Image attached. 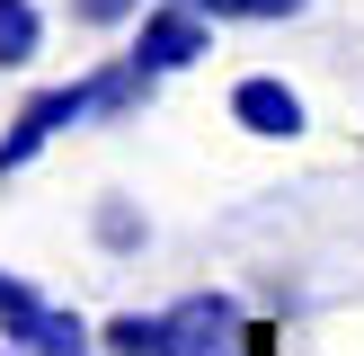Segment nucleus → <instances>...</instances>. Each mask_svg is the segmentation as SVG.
<instances>
[{"label": "nucleus", "mask_w": 364, "mask_h": 356, "mask_svg": "<svg viewBox=\"0 0 364 356\" xmlns=\"http://www.w3.org/2000/svg\"><path fill=\"white\" fill-rule=\"evenodd\" d=\"M151 89H160V80L134 71V53H116V63L80 71V80H63V89H36V98L0 125V178H18L53 134H71V125H116V116H134Z\"/></svg>", "instance_id": "f257e3e1"}, {"label": "nucleus", "mask_w": 364, "mask_h": 356, "mask_svg": "<svg viewBox=\"0 0 364 356\" xmlns=\"http://www.w3.org/2000/svg\"><path fill=\"white\" fill-rule=\"evenodd\" d=\"M124 53H134V71H151V80H178V71H196L213 53V18L196 9V0H151Z\"/></svg>", "instance_id": "f03ea898"}, {"label": "nucleus", "mask_w": 364, "mask_h": 356, "mask_svg": "<svg viewBox=\"0 0 364 356\" xmlns=\"http://www.w3.org/2000/svg\"><path fill=\"white\" fill-rule=\"evenodd\" d=\"M160 320H169V356H231V347H249V312H240V294H223V285L178 294Z\"/></svg>", "instance_id": "7ed1b4c3"}, {"label": "nucleus", "mask_w": 364, "mask_h": 356, "mask_svg": "<svg viewBox=\"0 0 364 356\" xmlns=\"http://www.w3.org/2000/svg\"><path fill=\"white\" fill-rule=\"evenodd\" d=\"M231 125L258 142H294L302 125H311V107H302L294 80H276V71H249V80H231Z\"/></svg>", "instance_id": "20e7f679"}, {"label": "nucleus", "mask_w": 364, "mask_h": 356, "mask_svg": "<svg viewBox=\"0 0 364 356\" xmlns=\"http://www.w3.org/2000/svg\"><path fill=\"white\" fill-rule=\"evenodd\" d=\"M0 338H9V347H27V356H89V347H98V330H89L80 312H63V303H45V294H36L27 312L0 320Z\"/></svg>", "instance_id": "39448f33"}, {"label": "nucleus", "mask_w": 364, "mask_h": 356, "mask_svg": "<svg viewBox=\"0 0 364 356\" xmlns=\"http://www.w3.org/2000/svg\"><path fill=\"white\" fill-rule=\"evenodd\" d=\"M45 53V9L36 0H0V71H27Z\"/></svg>", "instance_id": "423d86ee"}, {"label": "nucleus", "mask_w": 364, "mask_h": 356, "mask_svg": "<svg viewBox=\"0 0 364 356\" xmlns=\"http://www.w3.org/2000/svg\"><path fill=\"white\" fill-rule=\"evenodd\" d=\"M89 231H98V249H116V258H142V241H151V223H142L134 196H98Z\"/></svg>", "instance_id": "0eeeda50"}, {"label": "nucleus", "mask_w": 364, "mask_h": 356, "mask_svg": "<svg viewBox=\"0 0 364 356\" xmlns=\"http://www.w3.org/2000/svg\"><path fill=\"white\" fill-rule=\"evenodd\" d=\"M98 356H169V320L160 312H116L98 330Z\"/></svg>", "instance_id": "6e6552de"}, {"label": "nucleus", "mask_w": 364, "mask_h": 356, "mask_svg": "<svg viewBox=\"0 0 364 356\" xmlns=\"http://www.w3.org/2000/svg\"><path fill=\"white\" fill-rule=\"evenodd\" d=\"M196 9L223 27V18H258V27H276V18H302L311 0H196Z\"/></svg>", "instance_id": "1a4fd4ad"}, {"label": "nucleus", "mask_w": 364, "mask_h": 356, "mask_svg": "<svg viewBox=\"0 0 364 356\" xmlns=\"http://www.w3.org/2000/svg\"><path fill=\"white\" fill-rule=\"evenodd\" d=\"M151 0H71V18L80 27H116V18H142Z\"/></svg>", "instance_id": "9d476101"}, {"label": "nucleus", "mask_w": 364, "mask_h": 356, "mask_svg": "<svg viewBox=\"0 0 364 356\" xmlns=\"http://www.w3.org/2000/svg\"><path fill=\"white\" fill-rule=\"evenodd\" d=\"M27 303H36V285H27V276H9V267H0V320H9V312H27Z\"/></svg>", "instance_id": "9b49d317"}, {"label": "nucleus", "mask_w": 364, "mask_h": 356, "mask_svg": "<svg viewBox=\"0 0 364 356\" xmlns=\"http://www.w3.org/2000/svg\"><path fill=\"white\" fill-rule=\"evenodd\" d=\"M9 356H27V347H9Z\"/></svg>", "instance_id": "f8f14e48"}]
</instances>
